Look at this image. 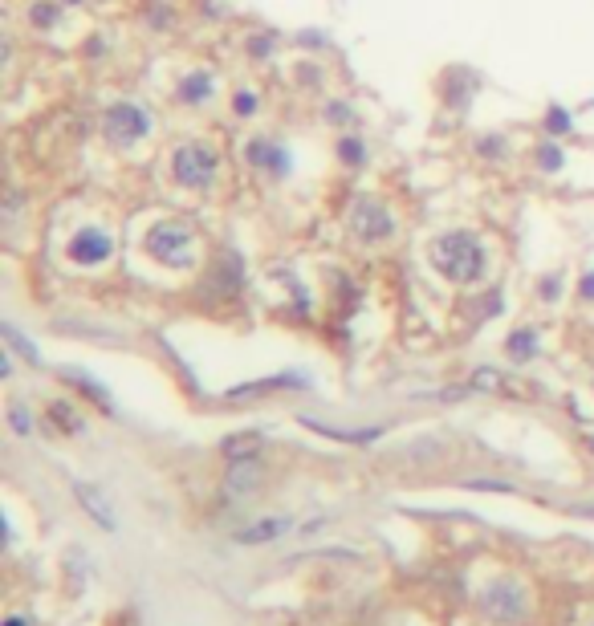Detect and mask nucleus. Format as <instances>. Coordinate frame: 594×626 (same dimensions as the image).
<instances>
[{"instance_id": "f257e3e1", "label": "nucleus", "mask_w": 594, "mask_h": 626, "mask_svg": "<svg viewBox=\"0 0 594 626\" xmlns=\"http://www.w3.org/2000/svg\"><path fill=\"white\" fill-rule=\"evenodd\" d=\"M485 265H489L485 244L464 228H452L432 240V269L452 285H477L485 277Z\"/></svg>"}, {"instance_id": "f03ea898", "label": "nucleus", "mask_w": 594, "mask_h": 626, "mask_svg": "<svg viewBox=\"0 0 594 626\" xmlns=\"http://www.w3.org/2000/svg\"><path fill=\"white\" fill-rule=\"evenodd\" d=\"M143 253L167 269H192L196 265V236L184 220H155L143 236Z\"/></svg>"}, {"instance_id": "7ed1b4c3", "label": "nucleus", "mask_w": 594, "mask_h": 626, "mask_svg": "<svg viewBox=\"0 0 594 626\" xmlns=\"http://www.w3.org/2000/svg\"><path fill=\"white\" fill-rule=\"evenodd\" d=\"M220 171V155L208 143H180L171 151V175L180 187H192V192H204V187L216 183Z\"/></svg>"}, {"instance_id": "20e7f679", "label": "nucleus", "mask_w": 594, "mask_h": 626, "mask_svg": "<svg viewBox=\"0 0 594 626\" xmlns=\"http://www.w3.org/2000/svg\"><path fill=\"white\" fill-rule=\"evenodd\" d=\"M151 114L139 106V102H114L106 114H102V135L114 143V147H123V151H131V147H139L147 135H151Z\"/></svg>"}, {"instance_id": "39448f33", "label": "nucleus", "mask_w": 594, "mask_h": 626, "mask_svg": "<svg viewBox=\"0 0 594 626\" xmlns=\"http://www.w3.org/2000/svg\"><path fill=\"white\" fill-rule=\"evenodd\" d=\"M481 610L493 618V622H521L529 614V590L517 582V578H497L481 590Z\"/></svg>"}, {"instance_id": "423d86ee", "label": "nucleus", "mask_w": 594, "mask_h": 626, "mask_svg": "<svg viewBox=\"0 0 594 626\" xmlns=\"http://www.w3.org/2000/svg\"><path fill=\"white\" fill-rule=\"evenodd\" d=\"M110 253H114V240H110V232L98 228V224L78 228V232L70 236V244H66V257H70L78 269H98V265L110 261Z\"/></svg>"}, {"instance_id": "0eeeda50", "label": "nucleus", "mask_w": 594, "mask_h": 626, "mask_svg": "<svg viewBox=\"0 0 594 626\" xmlns=\"http://www.w3.org/2000/svg\"><path fill=\"white\" fill-rule=\"evenodd\" d=\"M350 232L363 244H383L387 236H395V216L379 200H359L350 212Z\"/></svg>"}, {"instance_id": "6e6552de", "label": "nucleus", "mask_w": 594, "mask_h": 626, "mask_svg": "<svg viewBox=\"0 0 594 626\" xmlns=\"http://www.w3.org/2000/svg\"><path fill=\"white\" fill-rule=\"evenodd\" d=\"M289 387H310V379L306 374H293V370H285V374H273V379H257V383H245V387H232V391H224V399L228 403H241V399H253V395H269V391H289Z\"/></svg>"}, {"instance_id": "1a4fd4ad", "label": "nucleus", "mask_w": 594, "mask_h": 626, "mask_svg": "<svg viewBox=\"0 0 594 626\" xmlns=\"http://www.w3.org/2000/svg\"><path fill=\"white\" fill-rule=\"evenodd\" d=\"M257 484H261V460H257V456H245V460H228L224 492H228L232 500H236V496H249Z\"/></svg>"}, {"instance_id": "9d476101", "label": "nucleus", "mask_w": 594, "mask_h": 626, "mask_svg": "<svg viewBox=\"0 0 594 626\" xmlns=\"http://www.w3.org/2000/svg\"><path fill=\"white\" fill-rule=\"evenodd\" d=\"M74 496L82 500V509L106 529V533H114L118 529V521H114V513H110V505H106V496L94 488V484H86V480H74Z\"/></svg>"}, {"instance_id": "9b49d317", "label": "nucleus", "mask_w": 594, "mask_h": 626, "mask_svg": "<svg viewBox=\"0 0 594 626\" xmlns=\"http://www.w3.org/2000/svg\"><path fill=\"white\" fill-rule=\"evenodd\" d=\"M289 529H293V521H289V517H273V521H257V525L241 529V533H236V541H241V545H269V541L285 537Z\"/></svg>"}, {"instance_id": "f8f14e48", "label": "nucleus", "mask_w": 594, "mask_h": 626, "mask_svg": "<svg viewBox=\"0 0 594 626\" xmlns=\"http://www.w3.org/2000/svg\"><path fill=\"white\" fill-rule=\"evenodd\" d=\"M306 427L310 431H318V435H326V440H342V444H375L379 440V427H363V431H342V427H326V423H318V419H306Z\"/></svg>"}, {"instance_id": "ddd939ff", "label": "nucleus", "mask_w": 594, "mask_h": 626, "mask_svg": "<svg viewBox=\"0 0 594 626\" xmlns=\"http://www.w3.org/2000/svg\"><path fill=\"white\" fill-rule=\"evenodd\" d=\"M212 74L208 70H200V74H188L184 82H180V102H188V106H196V102H208L212 98Z\"/></svg>"}, {"instance_id": "4468645a", "label": "nucleus", "mask_w": 594, "mask_h": 626, "mask_svg": "<svg viewBox=\"0 0 594 626\" xmlns=\"http://www.w3.org/2000/svg\"><path fill=\"white\" fill-rule=\"evenodd\" d=\"M249 163H253V167H273V171H285V167H289L285 151L273 147V143H265V139H253V143H249Z\"/></svg>"}, {"instance_id": "2eb2a0df", "label": "nucleus", "mask_w": 594, "mask_h": 626, "mask_svg": "<svg viewBox=\"0 0 594 626\" xmlns=\"http://www.w3.org/2000/svg\"><path fill=\"white\" fill-rule=\"evenodd\" d=\"M257 448H261V431H241V435H228V440H224V456L228 460L257 456Z\"/></svg>"}, {"instance_id": "dca6fc26", "label": "nucleus", "mask_w": 594, "mask_h": 626, "mask_svg": "<svg viewBox=\"0 0 594 626\" xmlns=\"http://www.w3.org/2000/svg\"><path fill=\"white\" fill-rule=\"evenodd\" d=\"M533 354H538V330H517L513 338H509V358L513 362H529Z\"/></svg>"}, {"instance_id": "f3484780", "label": "nucleus", "mask_w": 594, "mask_h": 626, "mask_svg": "<svg viewBox=\"0 0 594 626\" xmlns=\"http://www.w3.org/2000/svg\"><path fill=\"white\" fill-rule=\"evenodd\" d=\"M62 374H66V379H70V383H74L78 391H86V395H90L94 403H102V407H106V415L114 411V403H110V395H106V387H98L94 379H86V374H82V370H74V366H70V370H62Z\"/></svg>"}, {"instance_id": "a211bd4d", "label": "nucleus", "mask_w": 594, "mask_h": 626, "mask_svg": "<svg viewBox=\"0 0 594 626\" xmlns=\"http://www.w3.org/2000/svg\"><path fill=\"white\" fill-rule=\"evenodd\" d=\"M0 334H5V342H9V350H17L21 358H29L33 366L41 362V354H37V346H33V342H29V338H25V334H21V330H17L13 322H5V326H0Z\"/></svg>"}, {"instance_id": "6ab92c4d", "label": "nucleus", "mask_w": 594, "mask_h": 626, "mask_svg": "<svg viewBox=\"0 0 594 626\" xmlns=\"http://www.w3.org/2000/svg\"><path fill=\"white\" fill-rule=\"evenodd\" d=\"M546 131L550 135H566L570 131V110L566 106H550L546 110Z\"/></svg>"}, {"instance_id": "aec40b11", "label": "nucleus", "mask_w": 594, "mask_h": 626, "mask_svg": "<svg viewBox=\"0 0 594 626\" xmlns=\"http://www.w3.org/2000/svg\"><path fill=\"white\" fill-rule=\"evenodd\" d=\"M9 427L17 435H33V419H29V411L21 403H9Z\"/></svg>"}, {"instance_id": "412c9836", "label": "nucleus", "mask_w": 594, "mask_h": 626, "mask_svg": "<svg viewBox=\"0 0 594 626\" xmlns=\"http://www.w3.org/2000/svg\"><path fill=\"white\" fill-rule=\"evenodd\" d=\"M29 21H37V29H53L57 9H53V5H33V9H29Z\"/></svg>"}, {"instance_id": "4be33fe9", "label": "nucleus", "mask_w": 594, "mask_h": 626, "mask_svg": "<svg viewBox=\"0 0 594 626\" xmlns=\"http://www.w3.org/2000/svg\"><path fill=\"white\" fill-rule=\"evenodd\" d=\"M338 151H342V163H363V143H354V139H342L338 143Z\"/></svg>"}, {"instance_id": "5701e85b", "label": "nucleus", "mask_w": 594, "mask_h": 626, "mask_svg": "<svg viewBox=\"0 0 594 626\" xmlns=\"http://www.w3.org/2000/svg\"><path fill=\"white\" fill-rule=\"evenodd\" d=\"M538 155H542V159H538V163H542V167H546V171H558V167H562V163H566V159H562V151H558V147H554V143H546V147H542V151H538Z\"/></svg>"}, {"instance_id": "b1692460", "label": "nucleus", "mask_w": 594, "mask_h": 626, "mask_svg": "<svg viewBox=\"0 0 594 626\" xmlns=\"http://www.w3.org/2000/svg\"><path fill=\"white\" fill-rule=\"evenodd\" d=\"M53 419H57V423H62V427H70V431H78V427H82V423L74 419L70 403H53Z\"/></svg>"}, {"instance_id": "393cba45", "label": "nucleus", "mask_w": 594, "mask_h": 626, "mask_svg": "<svg viewBox=\"0 0 594 626\" xmlns=\"http://www.w3.org/2000/svg\"><path fill=\"white\" fill-rule=\"evenodd\" d=\"M253 110H257V94H249V90H245V94H236V114L249 118Z\"/></svg>"}, {"instance_id": "a878e982", "label": "nucleus", "mask_w": 594, "mask_h": 626, "mask_svg": "<svg viewBox=\"0 0 594 626\" xmlns=\"http://www.w3.org/2000/svg\"><path fill=\"white\" fill-rule=\"evenodd\" d=\"M477 387H497L501 379H497V370H477V379H472Z\"/></svg>"}, {"instance_id": "bb28decb", "label": "nucleus", "mask_w": 594, "mask_h": 626, "mask_svg": "<svg viewBox=\"0 0 594 626\" xmlns=\"http://www.w3.org/2000/svg\"><path fill=\"white\" fill-rule=\"evenodd\" d=\"M542 297H546V301L558 297V277H546V281H542Z\"/></svg>"}, {"instance_id": "cd10ccee", "label": "nucleus", "mask_w": 594, "mask_h": 626, "mask_svg": "<svg viewBox=\"0 0 594 626\" xmlns=\"http://www.w3.org/2000/svg\"><path fill=\"white\" fill-rule=\"evenodd\" d=\"M582 297H590V301H594V273H586V277H582Z\"/></svg>"}, {"instance_id": "c85d7f7f", "label": "nucleus", "mask_w": 594, "mask_h": 626, "mask_svg": "<svg viewBox=\"0 0 594 626\" xmlns=\"http://www.w3.org/2000/svg\"><path fill=\"white\" fill-rule=\"evenodd\" d=\"M5 626H25V622H21V618H9V622H5Z\"/></svg>"}, {"instance_id": "c756f323", "label": "nucleus", "mask_w": 594, "mask_h": 626, "mask_svg": "<svg viewBox=\"0 0 594 626\" xmlns=\"http://www.w3.org/2000/svg\"><path fill=\"white\" fill-rule=\"evenodd\" d=\"M62 5H82V0H62Z\"/></svg>"}, {"instance_id": "7c9ffc66", "label": "nucleus", "mask_w": 594, "mask_h": 626, "mask_svg": "<svg viewBox=\"0 0 594 626\" xmlns=\"http://www.w3.org/2000/svg\"><path fill=\"white\" fill-rule=\"evenodd\" d=\"M586 444H590V448H594V435H586Z\"/></svg>"}]
</instances>
